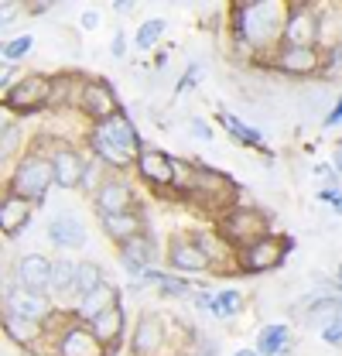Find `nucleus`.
Masks as SVG:
<instances>
[{
    "mask_svg": "<svg viewBox=\"0 0 342 356\" xmlns=\"http://www.w3.org/2000/svg\"><path fill=\"white\" fill-rule=\"evenodd\" d=\"M281 44L315 48V0H284Z\"/></svg>",
    "mask_w": 342,
    "mask_h": 356,
    "instance_id": "ddd939ff",
    "label": "nucleus"
},
{
    "mask_svg": "<svg viewBox=\"0 0 342 356\" xmlns=\"http://www.w3.org/2000/svg\"><path fill=\"white\" fill-rule=\"evenodd\" d=\"M72 281H76V261L69 257H51V298H65L76 305V295H72Z\"/></svg>",
    "mask_w": 342,
    "mask_h": 356,
    "instance_id": "cd10ccee",
    "label": "nucleus"
},
{
    "mask_svg": "<svg viewBox=\"0 0 342 356\" xmlns=\"http://www.w3.org/2000/svg\"><path fill=\"white\" fill-rule=\"evenodd\" d=\"M318 202H322V206H329L332 213H339V209H342L339 188H318Z\"/></svg>",
    "mask_w": 342,
    "mask_h": 356,
    "instance_id": "ea45409f",
    "label": "nucleus"
},
{
    "mask_svg": "<svg viewBox=\"0 0 342 356\" xmlns=\"http://www.w3.org/2000/svg\"><path fill=\"white\" fill-rule=\"evenodd\" d=\"M140 281H144V284H154L158 295H165V298H188V295L195 291V284H192L188 277L161 270V267H147V270L140 274Z\"/></svg>",
    "mask_w": 342,
    "mask_h": 356,
    "instance_id": "a878e982",
    "label": "nucleus"
},
{
    "mask_svg": "<svg viewBox=\"0 0 342 356\" xmlns=\"http://www.w3.org/2000/svg\"><path fill=\"white\" fill-rule=\"evenodd\" d=\"M165 31H168V21H165V17H147V21L137 28L133 44H137L140 51H151V48H158V42L165 38Z\"/></svg>",
    "mask_w": 342,
    "mask_h": 356,
    "instance_id": "2f4dec72",
    "label": "nucleus"
},
{
    "mask_svg": "<svg viewBox=\"0 0 342 356\" xmlns=\"http://www.w3.org/2000/svg\"><path fill=\"white\" fill-rule=\"evenodd\" d=\"M0 62H3V44H0Z\"/></svg>",
    "mask_w": 342,
    "mask_h": 356,
    "instance_id": "3c124183",
    "label": "nucleus"
},
{
    "mask_svg": "<svg viewBox=\"0 0 342 356\" xmlns=\"http://www.w3.org/2000/svg\"><path fill=\"white\" fill-rule=\"evenodd\" d=\"M35 51V35H21V38H10V42L3 44V62H21V58H28Z\"/></svg>",
    "mask_w": 342,
    "mask_h": 356,
    "instance_id": "473e14b6",
    "label": "nucleus"
},
{
    "mask_svg": "<svg viewBox=\"0 0 342 356\" xmlns=\"http://www.w3.org/2000/svg\"><path fill=\"white\" fill-rule=\"evenodd\" d=\"M174 329L178 322H171L168 312L144 309L130 332V356H178Z\"/></svg>",
    "mask_w": 342,
    "mask_h": 356,
    "instance_id": "39448f33",
    "label": "nucleus"
},
{
    "mask_svg": "<svg viewBox=\"0 0 342 356\" xmlns=\"http://www.w3.org/2000/svg\"><path fill=\"white\" fill-rule=\"evenodd\" d=\"M133 172L137 178L154 192V195H168L171 192V154L158 144H140L137 158H133Z\"/></svg>",
    "mask_w": 342,
    "mask_h": 356,
    "instance_id": "9b49d317",
    "label": "nucleus"
},
{
    "mask_svg": "<svg viewBox=\"0 0 342 356\" xmlns=\"http://www.w3.org/2000/svg\"><path fill=\"white\" fill-rule=\"evenodd\" d=\"M3 192H7V178L0 175V195H3Z\"/></svg>",
    "mask_w": 342,
    "mask_h": 356,
    "instance_id": "8fccbe9b",
    "label": "nucleus"
},
{
    "mask_svg": "<svg viewBox=\"0 0 342 356\" xmlns=\"http://www.w3.org/2000/svg\"><path fill=\"white\" fill-rule=\"evenodd\" d=\"M291 250H295V236L291 233H267L263 240L236 250V274H267V270H277V267L288 261Z\"/></svg>",
    "mask_w": 342,
    "mask_h": 356,
    "instance_id": "423d86ee",
    "label": "nucleus"
},
{
    "mask_svg": "<svg viewBox=\"0 0 342 356\" xmlns=\"http://www.w3.org/2000/svg\"><path fill=\"white\" fill-rule=\"evenodd\" d=\"M89 199H92L96 216H113V213H127V209H137V206H140V199H137V185L124 175L103 178V185H99Z\"/></svg>",
    "mask_w": 342,
    "mask_h": 356,
    "instance_id": "f8f14e48",
    "label": "nucleus"
},
{
    "mask_svg": "<svg viewBox=\"0 0 342 356\" xmlns=\"http://www.w3.org/2000/svg\"><path fill=\"white\" fill-rule=\"evenodd\" d=\"M291 350V336H288V325L284 322H267L260 332H256V356H288Z\"/></svg>",
    "mask_w": 342,
    "mask_h": 356,
    "instance_id": "bb28decb",
    "label": "nucleus"
},
{
    "mask_svg": "<svg viewBox=\"0 0 342 356\" xmlns=\"http://www.w3.org/2000/svg\"><path fill=\"white\" fill-rule=\"evenodd\" d=\"M10 277H14L17 288L48 295L51 291V257H44V254H24V257L14 261Z\"/></svg>",
    "mask_w": 342,
    "mask_h": 356,
    "instance_id": "f3484780",
    "label": "nucleus"
},
{
    "mask_svg": "<svg viewBox=\"0 0 342 356\" xmlns=\"http://www.w3.org/2000/svg\"><path fill=\"white\" fill-rule=\"evenodd\" d=\"M188 236H192V243L206 254V261H209V270H213V274H219V277L236 274V250L215 233L213 226H206V229H192Z\"/></svg>",
    "mask_w": 342,
    "mask_h": 356,
    "instance_id": "2eb2a0df",
    "label": "nucleus"
},
{
    "mask_svg": "<svg viewBox=\"0 0 342 356\" xmlns=\"http://www.w3.org/2000/svg\"><path fill=\"white\" fill-rule=\"evenodd\" d=\"M99 172H106L96 158H89L86 161V168H83V178H79V192H86V195H92L99 185H103V178H99Z\"/></svg>",
    "mask_w": 342,
    "mask_h": 356,
    "instance_id": "f704fd0d",
    "label": "nucleus"
},
{
    "mask_svg": "<svg viewBox=\"0 0 342 356\" xmlns=\"http://www.w3.org/2000/svg\"><path fill=\"white\" fill-rule=\"evenodd\" d=\"M103 281H106L103 264H96V261H76V281H72V295H76V298L89 295V291L99 288Z\"/></svg>",
    "mask_w": 342,
    "mask_h": 356,
    "instance_id": "7c9ffc66",
    "label": "nucleus"
},
{
    "mask_svg": "<svg viewBox=\"0 0 342 356\" xmlns=\"http://www.w3.org/2000/svg\"><path fill=\"white\" fill-rule=\"evenodd\" d=\"M24 14V3H17V0H7V3H0V28H10L17 17Z\"/></svg>",
    "mask_w": 342,
    "mask_h": 356,
    "instance_id": "4c0bfd02",
    "label": "nucleus"
},
{
    "mask_svg": "<svg viewBox=\"0 0 342 356\" xmlns=\"http://www.w3.org/2000/svg\"><path fill=\"white\" fill-rule=\"evenodd\" d=\"M14 72H17V69H14L10 62H0V89H3V86H10V83H14Z\"/></svg>",
    "mask_w": 342,
    "mask_h": 356,
    "instance_id": "a18cd8bd",
    "label": "nucleus"
},
{
    "mask_svg": "<svg viewBox=\"0 0 342 356\" xmlns=\"http://www.w3.org/2000/svg\"><path fill=\"white\" fill-rule=\"evenodd\" d=\"M31 216H35V206H31V202H24V199H17V195H10V192L0 195V233H3L7 240H17V236L28 229Z\"/></svg>",
    "mask_w": 342,
    "mask_h": 356,
    "instance_id": "5701e85b",
    "label": "nucleus"
},
{
    "mask_svg": "<svg viewBox=\"0 0 342 356\" xmlns=\"http://www.w3.org/2000/svg\"><path fill=\"white\" fill-rule=\"evenodd\" d=\"M99 220V229H103V236L110 240V243H127L130 236H137V233H147V213H144V206H137V209H127V213H113V216H96Z\"/></svg>",
    "mask_w": 342,
    "mask_h": 356,
    "instance_id": "412c9836",
    "label": "nucleus"
},
{
    "mask_svg": "<svg viewBox=\"0 0 342 356\" xmlns=\"http://www.w3.org/2000/svg\"><path fill=\"white\" fill-rule=\"evenodd\" d=\"M44 236H48V243L55 247V250H79L86 247V226L83 220L76 216V213H58V216H51L48 226H44Z\"/></svg>",
    "mask_w": 342,
    "mask_h": 356,
    "instance_id": "aec40b11",
    "label": "nucleus"
},
{
    "mask_svg": "<svg viewBox=\"0 0 342 356\" xmlns=\"http://www.w3.org/2000/svg\"><path fill=\"white\" fill-rule=\"evenodd\" d=\"M117 257H120V267L127 270L130 277L140 281V274L147 267H154V261H158V240L151 233H137V236H130L127 243L117 247Z\"/></svg>",
    "mask_w": 342,
    "mask_h": 356,
    "instance_id": "a211bd4d",
    "label": "nucleus"
},
{
    "mask_svg": "<svg viewBox=\"0 0 342 356\" xmlns=\"http://www.w3.org/2000/svg\"><path fill=\"white\" fill-rule=\"evenodd\" d=\"M165 264H168L171 274H181V277H188V274H209L206 254L185 233H171L168 250H165Z\"/></svg>",
    "mask_w": 342,
    "mask_h": 356,
    "instance_id": "dca6fc26",
    "label": "nucleus"
},
{
    "mask_svg": "<svg viewBox=\"0 0 342 356\" xmlns=\"http://www.w3.org/2000/svg\"><path fill=\"white\" fill-rule=\"evenodd\" d=\"M51 356H110V350L92 336V329L86 322H76L72 315L48 336Z\"/></svg>",
    "mask_w": 342,
    "mask_h": 356,
    "instance_id": "1a4fd4ad",
    "label": "nucleus"
},
{
    "mask_svg": "<svg viewBox=\"0 0 342 356\" xmlns=\"http://www.w3.org/2000/svg\"><path fill=\"white\" fill-rule=\"evenodd\" d=\"M318 336H322V343H325L329 350H339L342 346V315L339 318H329V322L318 329Z\"/></svg>",
    "mask_w": 342,
    "mask_h": 356,
    "instance_id": "c9c22d12",
    "label": "nucleus"
},
{
    "mask_svg": "<svg viewBox=\"0 0 342 356\" xmlns=\"http://www.w3.org/2000/svg\"><path fill=\"white\" fill-rule=\"evenodd\" d=\"M79 24H83V31H96L99 28V10H83Z\"/></svg>",
    "mask_w": 342,
    "mask_h": 356,
    "instance_id": "37998d69",
    "label": "nucleus"
},
{
    "mask_svg": "<svg viewBox=\"0 0 342 356\" xmlns=\"http://www.w3.org/2000/svg\"><path fill=\"white\" fill-rule=\"evenodd\" d=\"M339 120H342V103L336 99L332 106H329V113H325V120H322V131H336L339 127Z\"/></svg>",
    "mask_w": 342,
    "mask_h": 356,
    "instance_id": "a19ab883",
    "label": "nucleus"
},
{
    "mask_svg": "<svg viewBox=\"0 0 342 356\" xmlns=\"http://www.w3.org/2000/svg\"><path fill=\"white\" fill-rule=\"evenodd\" d=\"M133 7H137L133 0H117L113 3V10H120V14H133Z\"/></svg>",
    "mask_w": 342,
    "mask_h": 356,
    "instance_id": "de8ad7c7",
    "label": "nucleus"
},
{
    "mask_svg": "<svg viewBox=\"0 0 342 356\" xmlns=\"http://www.w3.org/2000/svg\"><path fill=\"white\" fill-rule=\"evenodd\" d=\"M213 229L233 247V250H243L256 240H263L270 229V213L260 209V206H250V202H236L229 206L219 220H213Z\"/></svg>",
    "mask_w": 342,
    "mask_h": 356,
    "instance_id": "20e7f679",
    "label": "nucleus"
},
{
    "mask_svg": "<svg viewBox=\"0 0 342 356\" xmlns=\"http://www.w3.org/2000/svg\"><path fill=\"white\" fill-rule=\"evenodd\" d=\"M89 329H92V336L110 350V356L117 353V346L124 343V332H127V312H124V302L120 305H113V309H106L103 315H96L92 322H86Z\"/></svg>",
    "mask_w": 342,
    "mask_h": 356,
    "instance_id": "4be33fe9",
    "label": "nucleus"
},
{
    "mask_svg": "<svg viewBox=\"0 0 342 356\" xmlns=\"http://www.w3.org/2000/svg\"><path fill=\"white\" fill-rule=\"evenodd\" d=\"M48 79H51V72H24V76H17L10 86L3 89V106L17 120L44 113L48 110Z\"/></svg>",
    "mask_w": 342,
    "mask_h": 356,
    "instance_id": "0eeeda50",
    "label": "nucleus"
},
{
    "mask_svg": "<svg viewBox=\"0 0 342 356\" xmlns=\"http://www.w3.org/2000/svg\"><path fill=\"white\" fill-rule=\"evenodd\" d=\"M215 124L233 137V144H240V147H247V151H263V134L256 131L254 124H247L240 113L215 110Z\"/></svg>",
    "mask_w": 342,
    "mask_h": 356,
    "instance_id": "393cba45",
    "label": "nucleus"
},
{
    "mask_svg": "<svg viewBox=\"0 0 342 356\" xmlns=\"http://www.w3.org/2000/svg\"><path fill=\"white\" fill-rule=\"evenodd\" d=\"M0 332L7 336V343H14L17 350H28V353H44L42 343H48V329L42 322H31L24 315H14V312L0 309Z\"/></svg>",
    "mask_w": 342,
    "mask_h": 356,
    "instance_id": "4468645a",
    "label": "nucleus"
},
{
    "mask_svg": "<svg viewBox=\"0 0 342 356\" xmlns=\"http://www.w3.org/2000/svg\"><path fill=\"white\" fill-rule=\"evenodd\" d=\"M140 144H144V140H140V131H137V124L130 120L127 110H120V113H113L110 120L92 124V127L86 131L89 158H96V161H99L103 168H110L113 175H124L130 165H133Z\"/></svg>",
    "mask_w": 342,
    "mask_h": 356,
    "instance_id": "f03ea898",
    "label": "nucleus"
},
{
    "mask_svg": "<svg viewBox=\"0 0 342 356\" xmlns=\"http://www.w3.org/2000/svg\"><path fill=\"white\" fill-rule=\"evenodd\" d=\"M76 110L83 113L89 124H103V120H110L113 113H120L124 103H120L117 89L110 86L106 79L86 76L83 86H79V96H76Z\"/></svg>",
    "mask_w": 342,
    "mask_h": 356,
    "instance_id": "6e6552de",
    "label": "nucleus"
},
{
    "mask_svg": "<svg viewBox=\"0 0 342 356\" xmlns=\"http://www.w3.org/2000/svg\"><path fill=\"white\" fill-rule=\"evenodd\" d=\"M83 79V72H51V79H48V113L76 110V96H79Z\"/></svg>",
    "mask_w": 342,
    "mask_h": 356,
    "instance_id": "b1692460",
    "label": "nucleus"
},
{
    "mask_svg": "<svg viewBox=\"0 0 342 356\" xmlns=\"http://www.w3.org/2000/svg\"><path fill=\"white\" fill-rule=\"evenodd\" d=\"M0 309L14 312V315H24L31 322H42L48 325L51 315H55V298L51 295H42V291H28V288H17L14 281H7L0 288Z\"/></svg>",
    "mask_w": 342,
    "mask_h": 356,
    "instance_id": "9d476101",
    "label": "nucleus"
},
{
    "mask_svg": "<svg viewBox=\"0 0 342 356\" xmlns=\"http://www.w3.org/2000/svg\"><path fill=\"white\" fill-rule=\"evenodd\" d=\"M55 185V178H51V165H48V158H44L42 151H35V147H24L21 151V158L10 165V178H7V192L10 195H17V199H24V202H31L35 209L44 206V199H48V188Z\"/></svg>",
    "mask_w": 342,
    "mask_h": 356,
    "instance_id": "7ed1b4c3",
    "label": "nucleus"
},
{
    "mask_svg": "<svg viewBox=\"0 0 342 356\" xmlns=\"http://www.w3.org/2000/svg\"><path fill=\"white\" fill-rule=\"evenodd\" d=\"M120 302H124V291H120L113 281H103V284L92 288L89 295L76 298V305L69 309V315H72L76 322H92L96 315H103L106 309H113V305H120Z\"/></svg>",
    "mask_w": 342,
    "mask_h": 356,
    "instance_id": "6ab92c4d",
    "label": "nucleus"
},
{
    "mask_svg": "<svg viewBox=\"0 0 342 356\" xmlns=\"http://www.w3.org/2000/svg\"><path fill=\"white\" fill-rule=\"evenodd\" d=\"M342 302H339V291H329V295H318L308 309H304V325L308 329H322L329 318H339Z\"/></svg>",
    "mask_w": 342,
    "mask_h": 356,
    "instance_id": "c85d7f7f",
    "label": "nucleus"
},
{
    "mask_svg": "<svg viewBox=\"0 0 342 356\" xmlns=\"http://www.w3.org/2000/svg\"><path fill=\"white\" fill-rule=\"evenodd\" d=\"M110 55H113V58H124V55H127V35H124L120 28L113 31V42H110Z\"/></svg>",
    "mask_w": 342,
    "mask_h": 356,
    "instance_id": "79ce46f5",
    "label": "nucleus"
},
{
    "mask_svg": "<svg viewBox=\"0 0 342 356\" xmlns=\"http://www.w3.org/2000/svg\"><path fill=\"white\" fill-rule=\"evenodd\" d=\"M14 124H17V117H14V113L3 106V99H0V134H7L10 127H14Z\"/></svg>",
    "mask_w": 342,
    "mask_h": 356,
    "instance_id": "c03bdc74",
    "label": "nucleus"
},
{
    "mask_svg": "<svg viewBox=\"0 0 342 356\" xmlns=\"http://www.w3.org/2000/svg\"><path fill=\"white\" fill-rule=\"evenodd\" d=\"M48 7H51V3H24V14H28V17H42Z\"/></svg>",
    "mask_w": 342,
    "mask_h": 356,
    "instance_id": "49530a36",
    "label": "nucleus"
},
{
    "mask_svg": "<svg viewBox=\"0 0 342 356\" xmlns=\"http://www.w3.org/2000/svg\"><path fill=\"white\" fill-rule=\"evenodd\" d=\"M229 356H256V353H254V346H240L236 353H229Z\"/></svg>",
    "mask_w": 342,
    "mask_h": 356,
    "instance_id": "09e8293b",
    "label": "nucleus"
},
{
    "mask_svg": "<svg viewBox=\"0 0 342 356\" xmlns=\"http://www.w3.org/2000/svg\"><path fill=\"white\" fill-rule=\"evenodd\" d=\"M243 305H247V295H243L240 288H222V291L213 295L209 315H213V318H233V315L243 312Z\"/></svg>",
    "mask_w": 342,
    "mask_h": 356,
    "instance_id": "c756f323",
    "label": "nucleus"
},
{
    "mask_svg": "<svg viewBox=\"0 0 342 356\" xmlns=\"http://www.w3.org/2000/svg\"><path fill=\"white\" fill-rule=\"evenodd\" d=\"M202 76H206L202 62H192V65L181 72V79H178V86H174V96H192V92H195V86L202 83Z\"/></svg>",
    "mask_w": 342,
    "mask_h": 356,
    "instance_id": "72a5a7b5",
    "label": "nucleus"
},
{
    "mask_svg": "<svg viewBox=\"0 0 342 356\" xmlns=\"http://www.w3.org/2000/svg\"><path fill=\"white\" fill-rule=\"evenodd\" d=\"M188 134H192L195 140H202V144H213L215 140V127L209 120H202V117H192V120H188Z\"/></svg>",
    "mask_w": 342,
    "mask_h": 356,
    "instance_id": "e433bc0d",
    "label": "nucleus"
},
{
    "mask_svg": "<svg viewBox=\"0 0 342 356\" xmlns=\"http://www.w3.org/2000/svg\"><path fill=\"white\" fill-rule=\"evenodd\" d=\"M311 175L318 178L325 188H339V172H336L332 165H315V168H311Z\"/></svg>",
    "mask_w": 342,
    "mask_h": 356,
    "instance_id": "58836bf2",
    "label": "nucleus"
},
{
    "mask_svg": "<svg viewBox=\"0 0 342 356\" xmlns=\"http://www.w3.org/2000/svg\"><path fill=\"white\" fill-rule=\"evenodd\" d=\"M171 199L185 202L188 209L219 220L229 206L240 202V185L226 172H219L213 165H202V161H181V158H171Z\"/></svg>",
    "mask_w": 342,
    "mask_h": 356,
    "instance_id": "f257e3e1",
    "label": "nucleus"
}]
</instances>
